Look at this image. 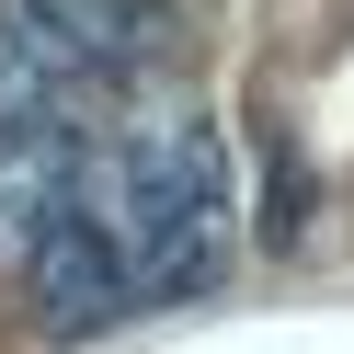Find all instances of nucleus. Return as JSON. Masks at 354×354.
<instances>
[{"instance_id": "obj_1", "label": "nucleus", "mask_w": 354, "mask_h": 354, "mask_svg": "<svg viewBox=\"0 0 354 354\" xmlns=\"http://www.w3.org/2000/svg\"><path fill=\"white\" fill-rule=\"evenodd\" d=\"M69 217H92V240L115 252L126 297L171 308L206 297L240 252V194H229V149L194 103H138L115 126H80V183Z\"/></svg>"}, {"instance_id": "obj_2", "label": "nucleus", "mask_w": 354, "mask_h": 354, "mask_svg": "<svg viewBox=\"0 0 354 354\" xmlns=\"http://www.w3.org/2000/svg\"><path fill=\"white\" fill-rule=\"evenodd\" d=\"M160 35H171L160 0H0V138L80 126L92 92L160 57Z\"/></svg>"}, {"instance_id": "obj_3", "label": "nucleus", "mask_w": 354, "mask_h": 354, "mask_svg": "<svg viewBox=\"0 0 354 354\" xmlns=\"http://www.w3.org/2000/svg\"><path fill=\"white\" fill-rule=\"evenodd\" d=\"M12 286H24V320L46 331V343H103L115 320H138V297H126L115 252H103L92 217H69V206H57L46 229L12 252Z\"/></svg>"}, {"instance_id": "obj_4", "label": "nucleus", "mask_w": 354, "mask_h": 354, "mask_svg": "<svg viewBox=\"0 0 354 354\" xmlns=\"http://www.w3.org/2000/svg\"><path fill=\"white\" fill-rule=\"evenodd\" d=\"M80 183V126H35V138H0V263L24 252Z\"/></svg>"}, {"instance_id": "obj_5", "label": "nucleus", "mask_w": 354, "mask_h": 354, "mask_svg": "<svg viewBox=\"0 0 354 354\" xmlns=\"http://www.w3.org/2000/svg\"><path fill=\"white\" fill-rule=\"evenodd\" d=\"M308 240V171H297V138L263 126V252H297Z\"/></svg>"}]
</instances>
